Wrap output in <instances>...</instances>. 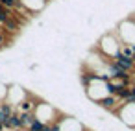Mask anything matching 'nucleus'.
I'll return each instance as SVG.
<instances>
[{"label":"nucleus","instance_id":"f257e3e1","mask_svg":"<svg viewBox=\"0 0 135 131\" xmlns=\"http://www.w3.org/2000/svg\"><path fill=\"white\" fill-rule=\"evenodd\" d=\"M120 48H122V44H120V41H118L115 30H109V32H105V33L96 41V48H94V50H96L100 56H104V57H107V59L113 61V57L120 52Z\"/></svg>","mask_w":135,"mask_h":131},{"label":"nucleus","instance_id":"f03ea898","mask_svg":"<svg viewBox=\"0 0 135 131\" xmlns=\"http://www.w3.org/2000/svg\"><path fill=\"white\" fill-rule=\"evenodd\" d=\"M115 33H117L122 46L124 44H128V46L135 44V21L131 17H126L124 21H118Z\"/></svg>","mask_w":135,"mask_h":131},{"label":"nucleus","instance_id":"7ed1b4c3","mask_svg":"<svg viewBox=\"0 0 135 131\" xmlns=\"http://www.w3.org/2000/svg\"><path fill=\"white\" fill-rule=\"evenodd\" d=\"M28 94H30V92H28L24 87H21V85H8V98H6V102H9V103L17 109L19 103L28 98Z\"/></svg>","mask_w":135,"mask_h":131},{"label":"nucleus","instance_id":"20e7f679","mask_svg":"<svg viewBox=\"0 0 135 131\" xmlns=\"http://www.w3.org/2000/svg\"><path fill=\"white\" fill-rule=\"evenodd\" d=\"M57 124H59V131H87L83 127V124L78 118H74V116L57 118Z\"/></svg>","mask_w":135,"mask_h":131},{"label":"nucleus","instance_id":"39448f33","mask_svg":"<svg viewBox=\"0 0 135 131\" xmlns=\"http://www.w3.org/2000/svg\"><path fill=\"white\" fill-rule=\"evenodd\" d=\"M21 4H22V8H26L30 17H37L39 11H43L46 8V0H21Z\"/></svg>","mask_w":135,"mask_h":131},{"label":"nucleus","instance_id":"423d86ee","mask_svg":"<svg viewBox=\"0 0 135 131\" xmlns=\"http://www.w3.org/2000/svg\"><path fill=\"white\" fill-rule=\"evenodd\" d=\"M120 100L115 96V94H107V96H104V98H100L98 102H96V105L98 107H102V109H107V111H111V113H115L118 107H120Z\"/></svg>","mask_w":135,"mask_h":131},{"label":"nucleus","instance_id":"0eeeda50","mask_svg":"<svg viewBox=\"0 0 135 131\" xmlns=\"http://www.w3.org/2000/svg\"><path fill=\"white\" fill-rule=\"evenodd\" d=\"M113 63H117L120 68H124V70H128V72H133V70H135V63H133V59L128 57V56H124L122 52H118V54L113 57Z\"/></svg>","mask_w":135,"mask_h":131},{"label":"nucleus","instance_id":"6e6552de","mask_svg":"<svg viewBox=\"0 0 135 131\" xmlns=\"http://www.w3.org/2000/svg\"><path fill=\"white\" fill-rule=\"evenodd\" d=\"M4 127L6 129H22V122H21V113L15 109L9 116H8V120H6V124H4Z\"/></svg>","mask_w":135,"mask_h":131},{"label":"nucleus","instance_id":"1a4fd4ad","mask_svg":"<svg viewBox=\"0 0 135 131\" xmlns=\"http://www.w3.org/2000/svg\"><path fill=\"white\" fill-rule=\"evenodd\" d=\"M35 120V114L30 111V113H21V122H22V129H28L30 124Z\"/></svg>","mask_w":135,"mask_h":131},{"label":"nucleus","instance_id":"9d476101","mask_svg":"<svg viewBox=\"0 0 135 131\" xmlns=\"http://www.w3.org/2000/svg\"><path fill=\"white\" fill-rule=\"evenodd\" d=\"M0 4H2L4 8H8V9H15V8H19L21 6V0H0Z\"/></svg>","mask_w":135,"mask_h":131},{"label":"nucleus","instance_id":"9b49d317","mask_svg":"<svg viewBox=\"0 0 135 131\" xmlns=\"http://www.w3.org/2000/svg\"><path fill=\"white\" fill-rule=\"evenodd\" d=\"M45 125H46V124H43L41 120H37V118H35V120L30 124L28 131H43V129H45Z\"/></svg>","mask_w":135,"mask_h":131},{"label":"nucleus","instance_id":"f8f14e48","mask_svg":"<svg viewBox=\"0 0 135 131\" xmlns=\"http://www.w3.org/2000/svg\"><path fill=\"white\" fill-rule=\"evenodd\" d=\"M122 103H135V87H129V94L126 96Z\"/></svg>","mask_w":135,"mask_h":131},{"label":"nucleus","instance_id":"ddd939ff","mask_svg":"<svg viewBox=\"0 0 135 131\" xmlns=\"http://www.w3.org/2000/svg\"><path fill=\"white\" fill-rule=\"evenodd\" d=\"M6 98H8V85L0 83V102H6Z\"/></svg>","mask_w":135,"mask_h":131},{"label":"nucleus","instance_id":"4468645a","mask_svg":"<svg viewBox=\"0 0 135 131\" xmlns=\"http://www.w3.org/2000/svg\"><path fill=\"white\" fill-rule=\"evenodd\" d=\"M6 120H8V114H4L2 111H0V124H6Z\"/></svg>","mask_w":135,"mask_h":131},{"label":"nucleus","instance_id":"2eb2a0df","mask_svg":"<svg viewBox=\"0 0 135 131\" xmlns=\"http://www.w3.org/2000/svg\"><path fill=\"white\" fill-rule=\"evenodd\" d=\"M43 131H54V127H52V124H46V125H45V129H43Z\"/></svg>","mask_w":135,"mask_h":131},{"label":"nucleus","instance_id":"dca6fc26","mask_svg":"<svg viewBox=\"0 0 135 131\" xmlns=\"http://www.w3.org/2000/svg\"><path fill=\"white\" fill-rule=\"evenodd\" d=\"M131 59H133V63H135V50H133V54H131Z\"/></svg>","mask_w":135,"mask_h":131},{"label":"nucleus","instance_id":"f3484780","mask_svg":"<svg viewBox=\"0 0 135 131\" xmlns=\"http://www.w3.org/2000/svg\"><path fill=\"white\" fill-rule=\"evenodd\" d=\"M6 127H4V124H0V131H4Z\"/></svg>","mask_w":135,"mask_h":131},{"label":"nucleus","instance_id":"a211bd4d","mask_svg":"<svg viewBox=\"0 0 135 131\" xmlns=\"http://www.w3.org/2000/svg\"><path fill=\"white\" fill-rule=\"evenodd\" d=\"M129 17H131V19H133V21H135V11H133V13H131V15H129Z\"/></svg>","mask_w":135,"mask_h":131},{"label":"nucleus","instance_id":"6ab92c4d","mask_svg":"<svg viewBox=\"0 0 135 131\" xmlns=\"http://www.w3.org/2000/svg\"><path fill=\"white\" fill-rule=\"evenodd\" d=\"M0 8H2V4H0Z\"/></svg>","mask_w":135,"mask_h":131}]
</instances>
